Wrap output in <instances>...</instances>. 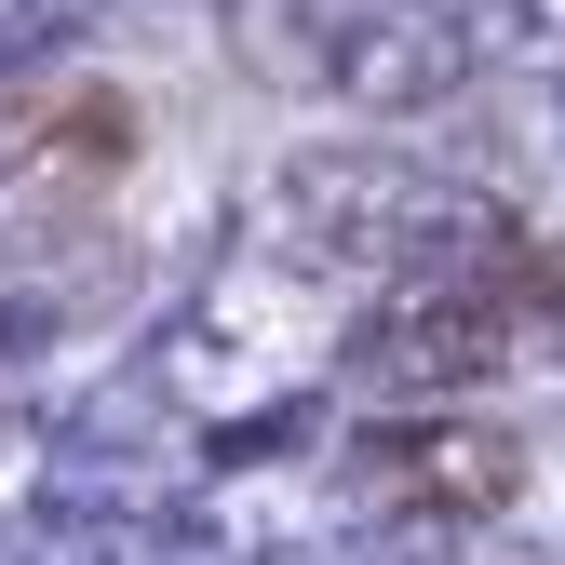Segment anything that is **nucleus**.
I'll return each instance as SVG.
<instances>
[{"instance_id": "obj_1", "label": "nucleus", "mask_w": 565, "mask_h": 565, "mask_svg": "<svg viewBox=\"0 0 565 565\" xmlns=\"http://www.w3.org/2000/svg\"><path fill=\"white\" fill-rule=\"evenodd\" d=\"M256 243L297 282H377V297L391 282H471V297H499V269L525 256V202L417 149H297L269 175Z\"/></svg>"}, {"instance_id": "obj_2", "label": "nucleus", "mask_w": 565, "mask_h": 565, "mask_svg": "<svg viewBox=\"0 0 565 565\" xmlns=\"http://www.w3.org/2000/svg\"><path fill=\"white\" fill-rule=\"evenodd\" d=\"M512 364V310L471 297V282H391V297L350 323V377L391 391L404 417H445L458 391H484Z\"/></svg>"}, {"instance_id": "obj_3", "label": "nucleus", "mask_w": 565, "mask_h": 565, "mask_svg": "<svg viewBox=\"0 0 565 565\" xmlns=\"http://www.w3.org/2000/svg\"><path fill=\"white\" fill-rule=\"evenodd\" d=\"M484 82V54L445 28V14H417V0H337V108H364V121H431Z\"/></svg>"}, {"instance_id": "obj_4", "label": "nucleus", "mask_w": 565, "mask_h": 565, "mask_svg": "<svg viewBox=\"0 0 565 565\" xmlns=\"http://www.w3.org/2000/svg\"><path fill=\"white\" fill-rule=\"evenodd\" d=\"M216 41L269 95H337V0H216Z\"/></svg>"}]
</instances>
